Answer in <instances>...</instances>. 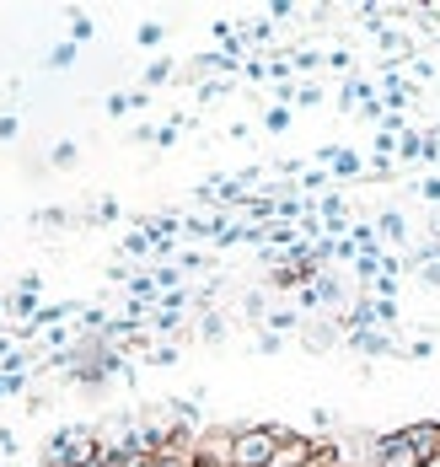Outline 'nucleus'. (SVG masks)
<instances>
[{
    "instance_id": "nucleus-1",
    "label": "nucleus",
    "mask_w": 440,
    "mask_h": 467,
    "mask_svg": "<svg viewBox=\"0 0 440 467\" xmlns=\"http://www.w3.org/2000/svg\"><path fill=\"white\" fill-rule=\"evenodd\" d=\"M285 435H291V430H280V424H247V430H231V467H274Z\"/></svg>"
},
{
    "instance_id": "nucleus-2",
    "label": "nucleus",
    "mask_w": 440,
    "mask_h": 467,
    "mask_svg": "<svg viewBox=\"0 0 440 467\" xmlns=\"http://www.w3.org/2000/svg\"><path fill=\"white\" fill-rule=\"evenodd\" d=\"M397 446H403V451H414L419 462H435V457H440V424L435 420H419V424H408V430H397Z\"/></svg>"
},
{
    "instance_id": "nucleus-3",
    "label": "nucleus",
    "mask_w": 440,
    "mask_h": 467,
    "mask_svg": "<svg viewBox=\"0 0 440 467\" xmlns=\"http://www.w3.org/2000/svg\"><path fill=\"white\" fill-rule=\"evenodd\" d=\"M376 467H430V462H419L414 451H403L397 446V435H382V462Z\"/></svg>"
},
{
    "instance_id": "nucleus-4",
    "label": "nucleus",
    "mask_w": 440,
    "mask_h": 467,
    "mask_svg": "<svg viewBox=\"0 0 440 467\" xmlns=\"http://www.w3.org/2000/svg\"><path fill=\"white\" fill-rule=\"evenodd\" d=\"M306 344H312V349L333 344V323H328V327H322V323H312V327H306Z\"/></svg>"
},
{
    "instance_id": "nucleus-5",
    "label": "nucleus",
    "mask_w": 440,
    "mask_h": 467,
    "mask_svg": "<svg viewBox=\"0 0 440 467\" xmlns=\"http://www.w3.org/2000/svg\"><path fill=\"white\" fill-rule=\"evenodd\" d=\"M70 59H76V48H70V44H65V48H54V54H49V65H54V70H59V65H70Z\"/></svg>"
},
{
    "instance_id": "nucleus-6",
    "label": "nucleus",
    "mask_w": 440,
    "mask_h": 467,
    "mask_svg": "<svg viewBox=\"0 0 440 467\" xmlns=\"http://www.w3.org/2000/svg\"><path fill=\"white\" fill-rule=\"evenodd\" d=\"M382 232H387V236H403V215H382Z\"/></svg>"
}]
</instances>
